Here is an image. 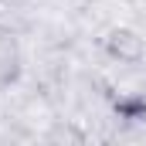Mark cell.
<instances>
[{"mask_svg": "<svg viewBox=\"0 0 146 146\" xmlns=\"http://www.w3.org/2000/svg\"><path fill=\"white\" fill-rule=\"evenodd\" d=\"M109 54L126 61V65H136L146 54V44H143V37L133 34V31H112L109 34Z\"/></svg>", "mask_w": 146, "mask_h": 146, "instance_id": "cell-1", "label": "cell"}]
</instances>
